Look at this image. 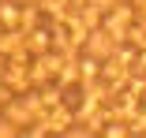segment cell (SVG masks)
<instances>
[{
	"instance_id": "1",
	"label": "cell",
	"mask_w": 146,
	"mask_h": 138,
	"mask_svg": "<svg viewBox=\"0 0 146 138\" xmlns=\"http://www.w3.org/2000/svg\"><path fill=\"white\" fill-rule=\"evenodd\" d=\"M131 22H135V8L127 4V0H116V4H101V22H98V30H101V34H105L112 45L127 41Z\"/></svg>"
},
{
	"instance_id": "2",
	"label": "cell",
	"mask_w": 146,
	"mask_h": 138,
	"mask_svg": "<svg viewBox=\"0 0 146 138\" xmlns=\"http://www.w3.org/2000/svg\"><path fill=\"white\" fill-rule=\"evenodd\" d=\"M38 4H41V11L52 15V19H68V15H75V11H86L94 0H38Z\"/></svg>"
}]
</instances>
